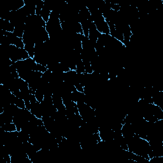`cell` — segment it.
<instances>
[{
    "label": "cell",
    "mask_w": 163,
    "mask_h": 163,
    "mask_svg": "<svg viewBox=\"0 0 163 163\" xmlns=\"http://www.w3.org/2000/svg\"><path fill=\"white\" fill-rule=\"evenodd\" d=\"M35 96L38 101L42 103L43 101V99H44V92L41 89H38L35 91Z\"/></svg>",
    "instance_id": "cell-3"
},
{
    "label": "cell",
    "mask_w": 163,
    "mask_h": 163,
    "mask_svg": "<svg viewBox=\"0 0 163 163\" xmlns=\"http://www.w3.org/2000/svg\"><path fill=\"white\" fill-rule=\"evenodd\" d=\"M51 12H52L51 10L48 8L47 5H45L44 4V6H43V7L41 11L40 16L46 23L48 21V20H49Z\"/></svg>",
    "instance_id": "cell-1"
},
{
    "label": "cell",
    "mask_w": 163,
    "mask_h": 163,
    "mask_svg": "<svg viewBox=\"0 0 163 163\" xmlns=\"http://www.w3.org/2000/svg\"><path fill=\"white\" fill-rule=\"evenodd\" d=\"M4 131L7 132H13L17 131L15 124L14 122H10L8 124H5L1 127Z\"/></svg>",
    "instance_id": "cell-2"
}]
</instances>
